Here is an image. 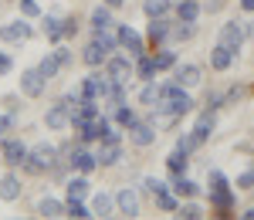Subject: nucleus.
I'll use <instances>...</instances> for the list:
<instances>
[{"label": "nucleus", "instance_id": "1", "mask_svg": "<svg viewBox=\"0 0 254 220\" xmlns=\"http://www.w3.org/2000/svg\"><path fill=\"white\" fill-rule=\"evenodd\" d=\"M112 85L116 81L109 78V75H88V78H81V85H78V92H81V99H109V92H112Z\"/></svg>", "mask_w": 254, "mask_h": 220}, {"label": "nucleus", "instance_id": "2", "mask_svg": "<svg viewBox=\"0 0 254 220\" xmlns=\"http://www.w3.org/2000/svg\"><path fill=\"white\" fill-rule=\"evenodd\" d=\"M44 85H48V78L41 75L38 68L20 71V95H27V99H41V95H44Z\"/></svg>", "mask_w": 254, "mask_h": 220}, {"label": "nucleus", "instance_id": "3", "mask_svg": "<svg viewBox=\"0 0 254 220\" xmlns=\"http://www.w3.org/2000/svg\"><path fill=\"white\" fill-rule=\"evenodd\" d=\"M248 38V31H244V24H237V20H227V24H220V41L217 44H224V48H231V51H241V44Z\"/></svg>", "mask_w": 254, "mask_h": 220}, {"label": "nucleus", "instance_id": "4", "mask_svg": "<svg viewBox=\"0 0 254 220\" xmlns=\"http://www.w3.org/2000/svg\"><path fill=\"white\" fill-rule=\"evenodd\" d=\"M105 75L116 81V85H126V81L136 75V64H132L129 58H119V55H116V58L105 61Z\"/></svg>", "mask_w": 254, "mask_h": 220}, {"label": "nucleus", "instance_id": "5", "mask_svg": "<svg viewBox=\"0 0 254 220\" xmlns=\"http://www.w3.org/2000/svg\"><path fill=\"white\" fill-rule=\"evenodd\" d=\"M109 136H119V132H112V122L105 119V115H95V119L88 122V129L81 132V142H102V139H109Z\"/></svg>", "mask_w": 254, "mask_h": 220}, {"label": "nucleus", "instance_id": "6", "mask_svg": "<svg viewBox=\"0 0 254 220\" xmlns=\"http://www.w3.org/2000/svg\"><path fill=\"white\" fill-rule=\"evenodd\" d=\"M31 34H34V27L27 20H10V24L0 27V41H7V44H20V41H27Z\"/></svg>", "mask_w": 254, "mask_h": 220}, {"label": "nucleus", "instance_id": "7", "mask_svg": "<svg viewBox=\"0 0 254 220\" xmlns=\"http://www.w3.org/2000/svg\"><path fill=\"white\" fill-rule=\"evenodd\" d=\"M119 44H122L132 58L146 55V44H142V38H139V31H136V27H129V24H122V27H119Z\"/></svg>", "mask_w": 254, "mask_h": 220}, {"label": "nucleus", "instance_id": "8", "mask_svg": "<svg viewBox=\"0 0 254 220\" xmlns=\"http://www.w3.org/2000/svg\"><path fill=\"white\" fill-rule=\"evenodd\" d=\"M44 125H48L51 132H58V129H68V125H71V109H68L64 102L51 105V109H48V115H44Z\"/></svg>", "mask_w": 254, "mask_h": 220}, {"label": "nucleus", "instance_id": "9", "mask_svg": "<svg viewBox=\"0 0 254 220\" xmlns=\"http://www.w3.org/2000/svg\"><path fill=\"white\" fill-rule=\"evenodd\" d=\"M156 125H153V122H136V125H129V142H132V146H142V149H146V146H153V142H156Z\"/></svg>", "mask_w": 254, "mask_h": 220}, {"label": "nucleus", "instance_id": "10", "mask_svg": "<svg viewBox=\"0 0 254 220\" xmlns=\"http://www.w3.org/2000/svg\"><path fill=\"white\" fill-rule=\"evenodd\" d=\"M0 153H3V163H7V166H24V160L31 156V149L20 139H7L0 146Z\"/></svg>", "mask_w": 254, "mask_h": 220}, {"label": "nucleus", "instance_id": "11", "mask_svg": "<svg viewBox=\"0 0 254 220\" xmlns=\"http://www.w3.org/2000/svg\"><path fill=\"white\" fill-rule=\"evenodd\" d=\"M98 166H116L119 160H122V146H119V136H109V139H102V146H98Z\"/></svg>", "mask_w": 254, "mask_h": 220}, {"label": "nucleus", "instance_id": "12", "mask_svg": "<svg viewBox=\"0 0 254 220\" xmlns=\"http://www.w3.org/2000/svg\"><path fill=\"white\" fill-rule=\"evenodd\" d=\"M200 68L196 64H176L173 68V81L180 85V88H193V85H200Z\"/></svg>", "mask_w": 254, "mask_h": 220}, {"label": "nucleus", "instance_id": "13", "mask_svg": "<svg viewBox=\"0 0 254 220\" xmlns=\"http://www.w3.org/2000/svg\"><path fill=\"white\" fill-rule=\"evenodd\" d=\"M68 163H71L78 173H92V169H98V156H95V153H88L85 146H78V149L71 153V160H68Z\"/></svg>", "mask_w": 254, "mask_h": 220}, {"label": "nucleus", "instance_id": "14", "mask_svg": "<svg viewBox=\"0 0 254 220\" xmlns=\"http://www.w3.org/2000/svg\"><path fill=\"white\" fill-rule=\"evenodd\" d=\"M214 125H217V119H214V109H207V112H203V115L196 119V125H193V139H196V146H203V142L210 139Z\"/></svg>", "mask_w": 254, "mask_h": 220}, {"label": "nucleus", "instance_id": "15", "mask_svg": "<svg viewBox=\"0 0 254 220\" xmlns=\"http://www.w3.org/2000/svg\"><path fill=\"white\" fill-rule=\"evenodd\" d=\"M234 51H231V48H224V44H217L214 51H210V68H214V71H227V68H231V64H234Z\"/></svg>", "mask_w": 254, "mask_h": 220}, {"label": "nucleus", "instance_id": "16", "mask_svg": "<svg viewBox=\"0 0 254 220\" xmlns=\"http://www.w3.org/2000/svg\"><path fill=\"white\" fill-rule=\"evenodd\" d=\"M17 197H20V180L14 173H3V176H0V200L14 203Z\"/></svg>", "mask_w": 254, "mask_h": 220}, {"label": "nucleus", "instance_id": "17", "mask_svg": "<svg viewBox=\"0 0 254 220\" xmlns=\"http://www.w3.org/2000/svg\"><path fill=\"white\" fill-rule=\"evenodd\" d=\"M116 207H119L116 197H109V193H95V197H92V214H95V217H112Z\"/></svg>", "mask_w": 254, "mask_h": 220}, {"label": "nucleus", "instance_id": "18", "mask_svg": "<svg viewBox=\"0 0 254 220\" xmlns=\"http://www.w3.org/2000/svg\"><path fill=\"white\" fill-rule=\"evenodd\" d=\"M170 31H173V27H170L166 17H149V41H153V44H163V41L170 38Z\"/></svg>", "mask_w": 254, "mask_h": 220}, {"label": "nucleus", "instance_id": "19", "mask_svg": "<svg viewBox=\"0 0 254 220\" xmlns=\"http://www.w3.org/2000/svg\"><path fill=\"white\" fill-rule=\"evenodd\" d=\"M116 203H119V210H122L126 217H136L139 214V197L132 193V190H122V193L116 197Z\"/></svg>", "mask_w": 254, "mask_h": 220}, {"label": "nucleus", "instance_id": "20", "mask_svg": "<svg viewBox=\"0 0 254 220\" xmlns=\"http://www.w3.org/2000/svg\"><path fill=\"white\" fill-rule=\"evenodd\" d=\"M81 58H85V64L98 68V64H105V61H109V51H105L102 44H95V41H92V44H88V48L81 51Z\"/></svg>", "mask_w": 254, "mask_h": 220}, {"label": "nucleus", "instance_id": "21", "mask_svg": "<svg viewBox=\"0 0 254 220\" xmlns=\"http://www.w3.org/2000/svg\"><path fill=\"white\" fill-rule=\"evenodd\" d=\"M31 156H34L38 163H44V166L51 169V166H55V156H58V149H55L51 142H38V146L31 149Z\"/></svg>", "mask_w": 254, "mask_h": 220}, {"label": "nucleus", "instance_id": "22", "mask_svg": "<svg viewBox=\"0 0 254 220\" xmlns=\"http://www.w3.org/2000/svg\"><path fill=\"white\" fill-rule=\"evenodd\" d=\"M159 99H163V85H156V81H146V88L139 92V102H142V105H149V109H156Z\"/></svg>", "mask_w": 254, "mask_h": 220}, {"label": "nucleus", "instance_id": "23", "mask_svg": "<svg viewBox=\"0 0 254 220\" xmlns=\"http://www.w3.org/2000/svg\"><path fill=\"white\" fill-rule=\"evenodd\" d=\"M64 190H68V200H81V197H88V180H85V173H81V176H71V180L64 183Z\"/></svg>", "mask_w": 254, "mask_h": 220}, {"label": "nucleus", "instance_id": "24", "mask_svg": "<svg viewBox=\"0 0 254 220\" xmlns=\"http://www.w3.org/2000/svg\"><path fill=\"white\" fill-rule=\"evenodd\" d=\"M187 156H190V153H183V149H173V153L166 156V166H170L173 176H183V173H187V163H190Z\"/></svg>", "mask_w": 254, "mask_h": 220}, {"label": "nucleus", "instance_id": "25", "mask_svg": "<svg viewBox=\"0 0 254 220\" xmlns=\"http://www.w3.org/2000/svg\"><path fill=\"white\" fill-rule=\"evenodd\" d=\"M38 71H41V75H44V78H48V81H51V78H55V75H58V71H61V61H58V55H55V51H48V55L41 58Z\"/></svg>", "mask_w": 254, "mask_h": 220}, {"label": "nucleus", "instance_id": "26", "mask_svg": "<svg viewBox=\"0 0 254 220\" xmlns=\"http://www.w3.org/2000/svg\"><path fill=\"white\" fill-rule=\"evenodd\" d=\"M92 27H95V31H109V27H112V7H109V3L92 10Z\"/></svg>", "mask_w": 254, "mask_h": 220}, {"label": "nucleus", "instance_id": "27", "mask_svg": "<svg viewBox=\"0 0 254 220\" xmlns=\"http://www.w3.org/2000/svg\"><path fill=\"white\" fill-rule=\"evenodd\" d=\"M41 31H44V38H48V41H61V38H64V24H61L58 17H44V20H41Z\"/></svg>", "mask_w": 254, "mask_h": 220}, {"label": "nucleus", "instance_id": "28", "mask_svg": "<svg viewBox=\"0 0 254 220\" xmlns=\"http://www.w3.org/2000/svg\"><path fill=\"white\" fill-rule=\"evenodd\" d=\"M136 75H139L142 81H153V75H156V58L139 55V58H136Z\"/></svg>", "mask_w": 254, "mask_h": 220}, {"label": "nucleus", "instance_id": "29", "mask_svg": "<svg viewBox=\"0 0 254 220\" xmlns=\"http://www.w3.org/2000/svg\"><path fill=\"white\" fill-rule=\"evenodd\" d=\"M38 214H41V217H61V214H64V203L55 200V197H41Z\"/></svg>", "mask_w": 254, "mask_h": 220}, {"label": "nucleus", "instance_id": "30", "mask_svg": "<svg viewBox=\"0 0 254 220\" xmlns=\"http://www.w3.org/2000/svg\"><path fill=\"white\" fill-rule=\"evenodd\" d=\"M176 17H180V20H193V24H196V17H200V3H196V0H180Z\"/></svg>", "mask_w": 254, "mask_h": 220}, {"label": "nucleus", "instance_id": "31", "mask_svg": "<svg viewBox=\"0 0 254 220\" xmlns=\"http://www.w3.org/2000/svg\"><path fill=\"white\" fill-rule=\"evenodd\" d=\"M64 217H75V220H85V217H95L88 207L81 200H68V207H64Z\"/></svg>", "mask_w": 254, "mask_h": 220}, {"label": "nucleus", "instance_id": "32", "mask_svg": "<svg viewBox=\"0 0 254 220\" xmlns=\"http://www.w3.org/2000/svg\"><path fill=\"white\" fill-rule=\"evenodd\" d=\"M176 197H180V200H183V197H196V190H200V186H196L193 180H187V176H176Z\"/></svg>", "mask_w": 254, "mask_h": 220}, {"label": "nucleus", "instance_id": "33", "mask_svg": "<svg viewBox=\"0 0 254 220\" xmlns=\"http://www.w3.org/2000/svg\"><path fill=\"white\" fill-rule=\"evenodd\" d=\"M142 10H146V17H163L170 10V0H146Z\"/></svg>", "mask_w": 254, "mask_h": 220}, {"label": "nucleus", "instance_id": "34", "mask_svg": "<svg viewBox=\"0 0 254 220\" xmlns=\"http://www.w3.org/2000/svg\"><path fill=\"white\" fill-rule=\"evenodd\" d=\"M193 31H196L193 20H176V27L170 31V34H173L176 41H190V38H193Z\"/></svg>", "mask_w": 254, "mask_h": 220}, {"label": "nucleus", "instance_id": "35", "mask_svg": "<svg viewBox=\"0 0 254 220\" xmlns=\"http://www.w3.org/2000/svg\"><path fill=\"white\" fill-rule=\"evenodd\" d=\"M116 122H119V125H126V129H129V125H136V112H132V109H126V105H119V109H116Z\"/></svg>", "mask_w": 254, "mask_h": 220}, {"label": "nucleus", "instance_id": "36", "mask_svg": "<svg viewBox=\"0 0 254 220\" xmlns=\"http://www.w3.org/2000/svg\"><path fill=\"white\" fill-rule=\"evenodd\" d=\"M142 190H146L149 197H159V193L166 190V183H163V180H156V176H146V180H142Z\"/></svg>", "mask_w": 254, "mask_h": 220}, {"label": "nucleus", "instance_id": "37", "mask_svg": "<svg viewBox=\"0 0 254 220\" xmlns=\"http://www.w3.org/2000/svg\"><path fill=\"white\" fill-rule=\"evenodd\" d=\"M166 68H176V55L173 51H159L156 55V71H166Z\"/></svg>", "mask_w": 254, "mask_h": 220}, {"label": "nucleus", "instance_id": "38", "mask_svg": "<svg viewBox=\"0 0 254 220\" xmlns=\"http://www.w3.org/2000/svg\"><path fill=\"white\" fill-rule=\"evenodd\" d=\"M180 217H183V220H200V217H203V207H196V203H183V207H180Z\"/></svg>", "mask_w": 254, "mask_h": 220}, {"label": "nucleus", "instance_id": "39", "mask_svg": "<svg viewBox=\"0 0 254 220\" xmlns=\"http://www.w3.org/2000/svg\"><path fill=\"white\" fill-rule=\"evenodd\" d=\"M156 203H159V210H180V200H176L173 193H166V190L156 197Z\"/></svg>", "mask_w": 254, "mask_h": 220}, {"label": "nucleus", "instance_id": "40", "mask_svg": "<svg viewBox=\"0 0 254 220\" xmlns=\"http://www.w3.org/2000/svg\"><path fill=\"white\" fill-rule=\"evenodd\" d=\"M44 169H48V166H44V163H38L34 156H27V160H24V173H31V176H41Z\"/></svg>", "mask_w": 254, "mask_h": 220}, {"label": "nucleus", "instance_id": "41", "mask_svg": "<svg viewBox=\"0 0 254 220\" xmlns=\"http://www.w3.org/2000/svg\"><path fill=\"white\" fill-rule=\"evenodd\" d=\"M20 14H24V17H41L38 0H20Z\"/></svg>", "mask_w": 254, "mask_h": 220}, {"label": "nucleus", "instance_id": "42", "mask_svg": "<svg viewBox=\"0 0 254 220\" xmlns=\"http://www.w3.org/2000/svg\"><path fill=\"white\" fill-rule=\"evenodd\" d=\"M244 95H248V88H244V85H234V88L224 95V102H227V105H237V102L244 99Z\"/></svg>", "mask_w": 254, "mask_h": 220}, {"label": "nucleus", "instance_id": "43", "mask_svg": "<svg viewBox=\"0 0 254 220\" xmlns=\"http://www.w3.org/2000/svg\"><path fill=\"white\" fill-rule=\"evenodd\" d=\"M210 190H227V176L220 169H210Z\"/></svg>", "mask_w": 254, "mask_h": 220}, {"label": "nucleus", "instance_id": "44", "mask_svg": "<svg viewBox=\"0 0 254 220\" xmlns=\"http://www.w3.org/2000/svg\"><path fill=\"white\" fill-rule=\"evenodd\" d=\"M176 149H183V153H193V149H196L193 132H190V136H180V139H176Z\"/></svg>", "mask_w": 254, "mask_h": 220}, {"label": "nucleus", "instance_id": "45", "mask_svg": "<svg viewBox=\"0 0 254 220\" xmlns=\"http://www.w3.org/2000/svg\"><path fill=\"white\" fill-rule=\"evenodd\" d=\"M251 186H254V169H248L237 176V190H251Z\"/></svg>", "mask_w": 254, "mask_h": 220}, {"label": "nucleus", "instance_id": "46", "mask_svg": "<svg viewBox=\"0 0 254 220\" xmlns=\"http://www.w3.org/2000/svg\"><path fill=\"white\" fill-rule=\"evenodd\" d=\"M61 24H64V38H71V34L78 31V20H75V17H64Z\"/></svg>", "mask_w": 254, "mask_h": 220}, {"label": "nucleus", "instance_id": "47", "mask_svg": "<svg viewBox=\"0 0 254 220\" xmlns=\"http://www.w3.org/2000/svg\"><path fill=\"white\" fill-rule=\"evenodd\" d=\"M10 68H14L10 55H3V51H0V75H10Z\"/></svg>", "mask_w": 254, "mask_h": 220}, {"label": "nucleus", "instance_id": "48", "mask_svg": "<svg viewBox=\"0 0 254 220\" xmlns=\"http://www.w3.org/2000/svg\"><path fill=\"white\" fill-rule=\"evenodd\" d=\"M220 105H227V102H224V95H220V92H214V95H210V99H207V109H220Z\"/></svg>", "mask_w": 254, "mask_h": 220}, {"label": "nucleus", "instance_id": "49", "mask_svg": "<svg viewBox=\"0 0 254 220\" xmlns=\"http://www.w3.org/2000/svg\"><path fill=\"white\" fill-rule=\"evenodd\" d=\"M55 55H58L61 68H68V64H71V51H68V48H58V51H55Z\"/></svg>", "mask_w": 254, "mask_h": 220}, {"label": "nucleus", "instance_id": "50", "mask_svg": "<svg viewBox=\"0 0 254 220\" xmlns=\"http://www.w3.org/2000/svg\"><path fill=\"white\" fill-rule=\"evenodd\" d=\"M3 105H7V112L14 115V112H17V95H3Z\"/></svg>", "mask_w": 254, "mask_h": 220}, {"label": "nucleus", "instance_id": "51", "mask_svg": "<svg viewBox=\"0 0 254 220\" xmlns=\"http://www.w3.org/2000/svg\"><path fill=\"white\" fill-rule=\"evenodd\" d=\"M10 125H14V115H10V112H7V115H0V132H3V129H10Z\"/></svg>", "mask_w": 254, "mask_h": 220}, {"label": "nucleus", "instance_id": "52", "mask_svg": "<svg viewBox=\"0 0 254 220\" xmlns=\"http://www.w3.org/2000/svg\"><path fill=\"white\" fill-rule=\"evenodd\" d=\"M241 7H244L248 14H254V0H241Z\"/></svg>", "mask_w": 254, "mask_h": 220}, {"label": "nucleus", "instance_id": "53", "mask_svg": "<svg viewBox=\"0 0 254 220\" xmlns=\"http://www.w3.org/2000/svg\"><path fill=\"white\" fill-rule=\"evenodd\" d=\"M241 217H244V220H254V207H248V210H244Z\"/></svg>", "mask_w": 254, "mask_h": 220}, {"label": "nucleus", "instance_id": "54", "mask_svg": "<svg viewBox=\"0 0 254 220\" xmlns=\"http://www.w3.org/2000/svg\"><path fill=\"white\" fill-rule=\"evenodd\" d=\"M105 3H109V7H122L126 0H105Z\"/></svg>", "mask_w": 254, "mask_h": 220}]
</instances>
